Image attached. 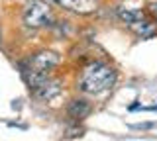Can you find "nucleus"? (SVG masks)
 <instances>
[{
  "instance_id": "39448f33",
  "label": "nucleus",
  "mask_w": 157,
  "mask_h": 141,
  "mask_svg": "<svg viewBox=\"0 0 157 141\" xmlns=\"http://www.w3.org/2000/svg\"><path fill=\"white\" fill-rule=\"evenodd\" d=\"M53 2H55L57 6H61L63 10L81 14V16L92 14L96 10V6H98L96 0H53Z\"/></svg>"
},
{
  "instance_id": "0eeeda50",
  "label": "nucleus",
  "mask_w": 157,
  "mask_h": 141,
  "mask_svg": "<svg viewBox=\"0 0 157 141\" xmlns=\"http://www.w3.org/2000/svg\"><path fill=\"white\" fill-rule=\"evenodd\" d=\"M130 30L134 32L137 37H141V39H145V37H153L157 33V22L155 20H147V18H141L140 22L132 24Z\"/></svg>"
},
{
  "instance_id": "423d86ee",
  "label": "nucleus",
  "mask_w": 157,
  "mask_h": 141,
  "mask_svg": "<svg viewBox=\"0 0 157 141\" xmlns=\"http://www.w3.org/2000/svg\"><path fill=\"white\" fill-rule=\"evenodd\" d=\"M90 110H92V106H90V102L85 100V98H73L71 102H69V106H67V114H69V118H73V120H85L88 114H90Z\"/></svg>"
},
{
  "instance_id": "7ed1b4c3",
  "label": "nucleus",
  "mask_w": 157,
  "mask_h": 141,
  "mask_svg": "<svg viewBox=\"0 0 157 141\" xmlns=\"http://www.w3.org/2000/svg\"><path fill=\"white\" fill-rule=\"evenodd\" d=\"M24 24L28 28H45L53 26V12L45 0H28L24 6Z\"/></svg>"
},
{
  "instance_id": "f257e3e1",
  "label": "nucleus",
  "mask_w": 157,
  "mask_h": 141,
  "mask_svg": "<svg viewBox=\"0 0 157 141\" xmlns=\"http://www.w3.org/2000/svg\"><path fill=\"white\" fill-rule=\"evenodd\" d=\"M118 72L116 69L106 61H92L86 67H82L81 75L77 80V88L85 94H102V92L110 90L116 82Z\"/></svg>"
},
{
  "instance_id": "f03ea898",
  "label": "nucleus",
  "mask_w": 157,
  "mask_h": 141,
  "mask_svg": "<svg viewBox=\"0 0 157 141\" xmlns=\"http://www.w3.org/2000/svg\"><path fill=\"white\" fill-rule=\"evenodd\" d=\"M59 63H61V55H57V53H53V51L43 49V51L33 53L28 59V67L22 65L24 67V71H22L24 79L28 80L29 88L36 90L41 82H45L49 79V72L55 69Z\"/></svg>"
},
{
  "instance_id": "6e6552de",
  "label": "nucleus",
  "mask_w": 157,
  "mask_h": 141,
  "mask_svg": "<svg viewBox=\"0 0 157 141\" xmlns=\"http://www.w3.org/2000/svg\"><path fill=\"white\" fill-rule=\"evenodd\" d=\"M118 18L128 26H132V24L140 22L141 18H145V14L141 10H134V8H118Z\"/></svg>"
},
{
  "instance_id": "20e7f679",
  "label": "nucleus",
  "mask_w": 157,
  "mask_h": 141,
  "mask_svg": "<svg viewBox=\"0 0 157 141\" xmlns=\"http://www.w3.org/2000/svg\"><path fill=\"white\" fill-rule=\"evenodd\" d=\"M61 92H63V80L61 79H47L45 82H41V84L33 90V94H36V98L43 100V102H51L53 98H57Z\"/></svg>"
},
{
  "instance_id": "1a4fd4ad",
  "label": "nucleus",
  "mask_w": 157,
  "mask_h": 141,
  "mask_svg": "<svg viewBox=\"0 0 157 141\" xmlns=\"http://www.w3.org/2000/svg\"><path fill=\"white\" fill-rule=\"evenodd\" d=\"M147 10H149V14L157 20V2H149L147 4Z\"/></svg>"
}]
</instances>
